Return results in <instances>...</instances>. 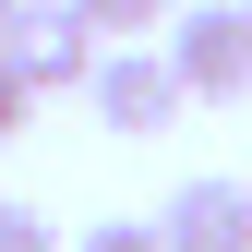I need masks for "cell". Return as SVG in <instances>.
<instances>
[{
    "mask_svg": "<svg viewBox=\"0 0 252 252\" xmlns=\"http://www.w3.org/2000/svg\"><path fill=\"white\" fill-rule=\"evenodd\" d=\"M0 60L36 84V96H84V84H96V60H108V36L72 12V0H24V12L0 24Z\"/></svg>",
    "mask_w": 252,
    "mask_h": 252,
    "instance_id": "1",
    "label": "cell"
},
{
    "mask_svg": "<svg viewBox=\"0 0 252 252\" xmlns=\"http://www.w3.org/2000/svg\"><path fill=\"white\" fill-rule=\"evenodd\" d=\"M168 72H180V96H252V0H180V24H168Z\"/></svg>",
    "mask_w": 252,
    "mask_h": 252,
    "instance_id": "2",
    "label": "cell"
},
{
    "mask_svg": "<svg viewBox=\"0 0 252 252\" xmlns=\"http://www.w3.org/2000/svg\"><path fill=\"white\" fill-rule=\"evenodd\" d=\"M84 108H96L120 144H144V132H168V120L192 108V96H180L168 48H108V60H96V84H84Z\"/></svg>",
    "mask_w": 252,
    "mask_h": 252,
    "instance_id": "3",
    "label": "cell"
},
{
    "mask_svg": "<svg viewBox=\"0 0 252 252\" xmlns=\"http://www.w3.org/2000/svg\"><path fill=\"white\" fill-rule=\"evenodd\" d=\"M156 240L168 252H252V192L240 180H180L168 216H156Z\"/></svg>",
    "mask_w": 252,
    "mask_h": 252,
    "instance_id": "4",
    "label": "cell"
},
{
    "mask_svg": "<svg viewBox=\"0 0 252 252\" xmlns=\"http://www.w3.org/2000/svg\"><path fill=\"white\" fill-rule=\"evenodd\" d=\"M72 12L96 24V36H120V48H132V36H168V24H180V0H72Z\"/></svg>",
    "mask_w": 252,
    "mask_h": 252,
    "instance_id": "5",
    "label": "cell"
},
{
    "mask_svg": "<svg viewBox=\"0 0 252 252\" xmlns=\"http://www.w3.org/2000/svg\"><path fill=\"white\" fill-rule=\"evenodd\" d=\"M0 252H60V228H48L36 204H0Z\"/></svg>",
    "mask_w": 252,
    "mask_h": 252,
    "instance_id": "6",
    "label": "cell"
},
{
    "mask_svg": "<svg viewBox=\"0 0 252 252\" xmlns=\"http://www.w3.org/2000/svg\"><path fill=\"white\" fill-rule=\"evenodd\" d=\"M84 252H168V240H156V216H108V228H84Z\"/></svg>",
    "mask_w": 252,
    "mask_h": 252,
    "instance_id": "7",
    "label": "cell"
},
{
    "mask_svg": "<svg viewBox=\"0 0 252 252\" xmlns=\"http://www.w3.org/2000/svg\"><path fill=\"white\" fill-rule=\"evenodd\" d=\"M24 120H36V84H24V72H12V60H0V144H12V132H24Z\"/></svg>",
    "mask_w": 252,
    "mask_h": 252,
    "instance_id": "8",
    "label": "cell"
},
{
    "mask_svg": "<svg viewBox=\"0 0 252 252\" xmlns=\"http://www.w3.org/2000/svg\"><path fill=\"white\" fill-rule=\"evenodd\" d=\"M12 12H24V0H0V24H12Z\"/></svg>",
    "mask_w": 252,
    "mask_h": 252,
    "instance_id": "9",
    "label": "cell"
}]
</instances>
